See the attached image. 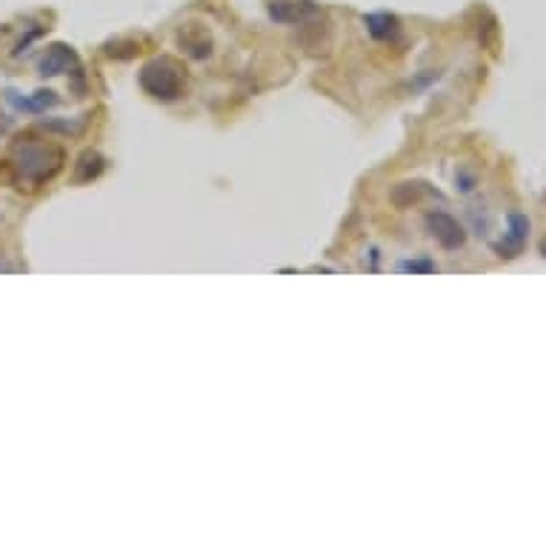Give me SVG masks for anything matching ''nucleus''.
I'll return each mask as SVG.
<instances>
[{
  "instance_id": "6e6552de",
  "label": "nucleus",
  "mask_w": 546,
  "mask_h": 546,
  "mask_svg": "<svg viewBox=\"0 0 546 546\" xmlns=\"http://www.w3.org/2000/svg\"><path fill=\"white\" fill-rule=\"evenodd\" d=\"M101 172H104V158L101 155H97V152H84V155H80L77 172H75L77 180H92V177H97Z\"/></svg>"
},
{
  "instance_id": "423d86ee",
  "label": "nucleus",
  "mask_w": 546,
  "mask_h": 546,
  "mask_svg": "<svg viewBox=\"0 0 546 546\" xmlns=\"http://www.w3.org/2000/svg\"><path fill=\"white\" fill-rule=\"evenodd\" d=\"M75 66H77V55L72 52V46L58 43L41 58V75L43 77H55V75H63V72L75 69Z\"/></svg>"
},
{
  "instance_id": "7ed1b4c3",
  "label": "nucleus",
  "mask_w": 546,
  "mask_h": 546,
  "mask_svg": "<svg viewBox=\"0 0 546 546\" xmlns=\"http://www.w3.org/2000/svg\"><path fill=\"white\" fill-rule=\"evenodd\" d=\"M506 223H509V226H506L504 241L492 243V250H495V255H498V258L512 260V258H518V255L526 250V241H529V218H526V214H521V212H509Z\"/></svg>"
},
{
  "instance_id": "f03ea898",
  "label": "nucleus",
  "mask_w": 546,
  "mask_h": 546,
  "mask_svg": "<svg viewBox=\"0 0 546 546\" xmlns=\"http://www.w3.org/2000/svg\"><path fill=\"white\" fill-rule=\"evenodd\" d=\"M141 86L160 101H175L184 89V69L172 58H158L143 66L141 72Z\"/></svg>"
},
{
  "instance_id": "1a4fd4ad",
  "label": "nucleus",
  "mask_w": 546,
  "mask_h": 546,
  "mask_svg": "<svg viewBox=\"0 0 546 546\" xmlns=\"http://www.w3.org/2000/svg\"><path fill=\"white\" fill-rule=\"evenodd\" d=\"M12 101L18 106H23V109H46V106H55L58 97H55V92H38L35 97H29V101H21V97L12 95Z\"/></svg>"
},
{
  "instance_id": "f257e3e1",
  "label": "nucleus",
  "mask_w": 546,
  "mask_h": 546,
  "mask_svg": "<svg viewBox=\"0 0 546 546\" xmlns=\"http://www.w3.org/2000/svg\"><path fill=\"white\" fill-rule=\"evenodd\" d=\"M63 163V152L52 143H18L14 146V167H18L21 177L41 184L49 180Z\"/></svg>"
},
{
  "instance_id": "0eeeda50",
  "label": "nucleus",
  "mask_w": 546,
  "mask_h": 546,
  "mask_svg": "<svg viewBox=\"0 0 546 546\" xmlns=\"http://www.w3.org/2000/svg\"><path fill=\"white\" fill-rule=\"evenodd\" d=\"M363 23H367L369 35L375 41H389V38L398 35V18L389 14V12H372V14L363 18Z\"/></svg>"
},
{
  "instance_id": "9d476101",
  "label": "nucleus",
  "mask_w": 546,
  "mask_h": 546,
  "mask_svg": "<svg viewBox=\"0 0 546 546\" xmlns=\"http://www.w3.org/2000/svg\"><path fill=\"white\" fill-rule=\"evenodd\" d=\"M401 269L404 272H435L438 267H435V260H406V263H401Z\"/></svg>"
},
{
  "instance_id": "20e7f679",
  "label": "nucleus",
  "mask_w": 546,
  "mask_h": 546,
  "mask_svg": "<svg viewBox=\"0 0 546 546\" xmlns=\"http://www.w3.org/2000/svg\"><path fill=\"white\" fill-rule=\"evenodd\" d=\"M426 226H429V235H432L443 250H458V246H463V241H467L463 226L446 212H429Z\"/></svg>"
},
{
  "instance_id": "39448f33",
  "label": "nucleus",
  "mask_w": 546,
  "mask_h": 546,
  "mask_svg": "<svg viewBox=\"0 0 546 546\" xmlns=\"http://www.w3.org/2000/svg\"><path fill=\"white\" fill-rule=\"evenodd\" d=\"M269 14L280 23H304L318 14V6H312L309 0H272Z\"/></svg>"
},
{
  "instance_id": "9b49d317",
  "label": "nucleus",
  "mask_w": 546,
  "mask_h": 546,
  "mask_svg": "<svg viewBox=\"0 0 546 546\" xmlns=\"http://www.w3.org/2000/svg\"><path fill=\"white\" fill-rule=\"evenodd\" d=\"M6 126H9V121L4 118V114H0V132H6Z\"/></svg>"
}]
</instances>
